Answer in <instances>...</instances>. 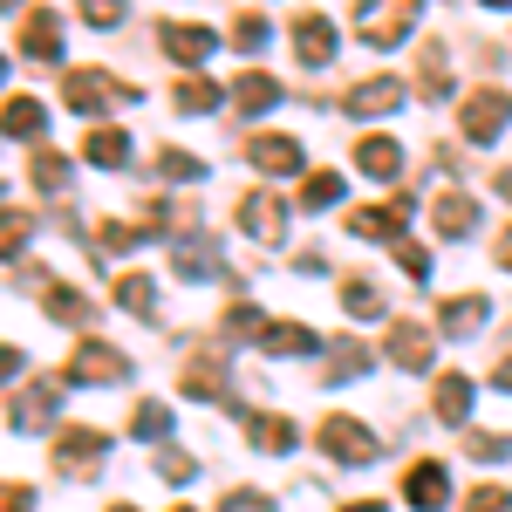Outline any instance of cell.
Listing matches in <instances>:
<instances>
[{
  "label": "cell",
  "mask_w": 512,
  "mask_h": 512,
  "mask_svg": "<svg viewBox=\"0 0 512 512\" xmlns=\"http://www.w3.org/2000/svg\"><path fill=\"white\" fill-rule=\"evenodd\" d=\"M294 48L308 69H328L335 62V21L328 14H294Z\"/></svg>",
  "instance_id": "10"
},
{
  "label": "cell",
  "mask_w": 512,
  "mask_h": 512,
  "mask_svg": "<svg viewBox=\"0 0 512 512\" xmlns=\"http://www.w3.org/2000/svg\"><path fill=\"white\" fill-rule=\"evenodd\" d=\"M21 55H28V62H62V21H55L48 7H35V14L21 21Z\"/></svg>",
  "instance_id": "11"
},
{
  "label": "cell",
  "mask_w": 512,
  "mask_h": 512,
  "mask_svg": "<svg viewBox=\"0 0 512 512\" xmlns=\"http://www.w3.org/2000/svg\"><path fill=\"white\" fill-rule=\"evenodd\" d=\"M82 14H89L96 28H117V21H123V0H82Z\"/></svg>",
  "instance_id": "43"
},
{
  "label": "cell",
  "mask_w": 512,
  "mask_h": 512,
  "mask_svg": "<svg viewBox=\"0 0 512 512\" xmlns=\"http://www.w3.org/2000/svg\"><path fill=\"white\" fill-rule=\"evenodd\" d=\"M417 89H424V96H444V89H451V62H444V48H424V62H417Z\"/></svg>",
  "instance_id": "30"
},
{
  "label": "cell",
  "mask_w": 512,
  "mask_h": 512,
  "mask_svg": "<svg viewBox=\"0 0 512 512\" xmlns=\"http://www.w3.org/2000/svg\"><path fill=\"white\" fill-rule=\"evenodd\" d=\"M246 164H260L267 178H294L301 171V144L294 137H253L246 144Z\"/></svg>",
  "instance_id": "15"
},
{
  "label": "cell",
  "mask_w": 512,
  "mask_h": 512,
  "mask_svg": "<svg viewBox=\"0 0 512 512\" xmlns=\"http://www.w3.org/2000/svg\"><path fill=\"white\" fill-rule=\"evenodd\" d=\"M246 437H253L260 451H274V458H280V451H294V437H301V431H294L287 417H267V410H253V417H246Z\"/></svg>",
  "instance_id": "24"
},
{
  "label": "cell",
  "mask_w": 512,
  "mask_h": 512,
  "mask_svg": "<svg viewBox=\"0 0 512 512\" xmlns=\"http://www.w3.org/2000/svg\"><path fill=\"white\" fill-rule=\"evenodd\" d=\"M110 512H137V506H110Z\"/></svg>",
  "instance_id": "53"
},
{
  "label": "cell",
  "mask_w": 512,
  "mask_h": 512,
  "mask_svg": "<svg viewBox=\"0 0 512 512\" xmlns=\"http://www.w3.org/2000/svg\"><path fill=\"white\" fill-rule=\"evenodd\" d=\"M499 192H506V198H512V171H499Z\"/></svg>",
  "instance_id": "50"
},
{
  "label": "cell",
  "mask_w": 512,
  "mask_h": 512,
  "mask_svg": "<svg viewBox=\"0 0 512 512\" xmlns=\"http://www.w3.org/2000/svg\"><path fill=\"white\" fill-rule=\"evenodd\" d=\"M403 96H410V89L396 76H376V82H355L349 96H342V110H349V117H390Z\"/></svg>",
  "instance_id": "9"
},
{
  "label": "cell",
  "mask_w": 512,
  "mask_h": 512,
  "mask_svg": "<svg viewBox=\"0 0 512 512\" xmlns=\"http://www.w3.org/2000/svg\"><path fill=\"white\" fill-rule=\"evenodd\" d=\"M403 499H410L417 512H444V499H451L444 465H410V472H403Z\"/></svg>",
  "instance_id": "13"
},
{
  "label": "cell",
  "mask_w": 512,
  "mask_h": 512,
  "mask_svg": "<svg viewBox=\"0 0 512 512\" xmlns=\"http://www.w3.org/2000/svg\"><path fill=\"white\" fill-rule=\"evenodd\" d=\"M41 103L35 96H7V137H41Z\"/></svg>",
  "instance_id": "28"
},
{
  "label": "cell",
  "mask_w": 512,
  "mask_h": 512,
  "mask_svg": "<svg viewBox=\"0 0 512 512\" xmlns=\"http://www.w3.org/2000/svg\"><path fill=\"white\" fill-rule=\"evenodd\" d=\"M478 226V198L472 192H458V185H451V192H437V233L444 239H465Z\"/></svg>",
  "instance_id": "18"
},
{
  "label": "cell",
  "mask_w": 512,
  "mask_h": 512,
  "mask_svg": "<svg viewBox=\"0 0 512 512\" xmlns=\"http://www.w3.org/2000/svg\"><path fill=\"white\" fill-rule=\"evenodd\" d=\"M233 41H239V48H267V21H260V14H239Z\"/></svg>",
  "instance_id": "42"
},
{
  "label": "cell",
  "mask_w": 512,
  "mask_h": 512,
  "mask_svg": "<svg viewBox=\"0 0 512 512\" xmlns=\"http://www.w3.org/2000/svg\"><path fill=\"white\" fill-rule=\"evenodd\" d=\"M55 403H62V383H55V376L35 383V390H14V403H7V431H41V424L55 417Z\"/></svg>",
  "instance_id": "7"
},
{
  "label": "cell",
  "mask_w": 512,
  "mask_h": 512,
  "mask_svg": "<svg viewBox=\"0 0 512 512\" xmlns=\"http://www.w3.org/2000/svg\"><path fill=\"white\" fill-rule=\"evenodd\" d=\"M171 512H192V506H171Z\"/></svg>",
  "instance_id": "54"
},
{
  "label": "cell",
  "mask_w": 512,
  "mask_h": 512,
  "mask_svg": "<svg viewBox=\"0 0 512 512\" xmlns=\"http://www.w3.org/2000/svg\"><path fill=\"white\" fill-rule=\"evenodd\" d=\"M35 185H41L48 198H55V192H69V158H55V151H41V158H35Z\"/></svg>",
  "instance_id": "34"
},
{
  "label": "cell",
  "mask_w": 512,
  "mask_h": 512,
  "mask_svg": "<svg viewBox=\"0 0 512 512\" xmlns=\"http://www.w3.org/2000/svg\"><path fill=\"white\" fill-rule=\"evenodd\" d=\"M21 233H28V226H21V212H7V226H0V239H7V260H21Z\"/></svg>",
  "instance_id": "46"
},
{
  "label": "cell",
  "mask_w": 512,
  "mask_h": 512,
  "mask_svg": "<svg viewBox=\"0 0 512 512\" xmlns=\"http://www.w3.org/2000/svg\"><path fill=\"white\" fill-rule=\"evenodd\" d=\"M158 472L171 478V485H185V478H192V458H185V451H158Z\"/></svg>",
  "instance_id": "44"
},
{
  "label": "cell",
  "mask_w": 512,
  "mask_h": 512,
  "mask_svg": "<svg viewBox=\"0 0 512 512\" xmlns=\"http://www.w3.org/2000/svg\"><path fill=\"white\" fill-rule=\"evenodd\" d=\"M185 396H205V403L226 396V355L219 349H198L192 362H185Z\"/></svg>",
  "instance_id": "16"
},
{
  "label": "cell",
  "mask_w": 512,
  "mask_h": 512,
  "mask_svg": "<svg viewBox=\"0 0 512 512\" xmlns=\"http://www.w3.org/2000/svg\"><path fill=\"white\" fill-rule=\"evenodd\" d=\"M355 171H369V178H396V171H403V151H396L390 137H369V144H355Z\"/></svg>",
  "instance_id": "26"
},
{
  "label": "cell",
  "mask_w": 512,
  "mask_h": 512,
  "mask_svg": "<svg viewBox=\"0 0 512 512\" xmlns=\"http://www.w3.org/2000/svg\"><path fill=\"white\" fill-rule=\"evenodd\" d=\"M321 451L328 458H342V465H376V437H369V424H355V417H328L321 424Z\"/></svg>",
  "instance_id": "5"
},
{
  "label": "cell",
  "mask_w": 512,
  "mask_h": 512,
  "mask_svg": "<svg viewBox=\"0 0 512 512\" xmlns=\"http://www.w3.org/2000/svg\"><path fill=\"white\" fill-rule=\"evenodd\" d=\"M465 512H512V492L506 485H478L472 499H465Z\"/></svg>",
  "instance_id": "41"
},
{
  "label": "cell",
  "mask_w": 512,
  "mask_h": 512,
  "mask_svg": "<svg viewBox=\"0 0 512 512\" xmlns=\"http://www.w3.org/2000/svg\"><path fill=\"white\" fill-rule=\"evenodd\" d=\"M62 96H69L76 117H103L110 103H130L137 89H130V82H110L103 69H69V76H62Z\"/></svg>",
  "instance_id": "2"
},
{
  "label": "cell",
  "mask_w": 512,
  "mask_h": 512,
  "mask_svg": "<svg viewBox=\"0 0 512 512\" xmlns=\"http://www.w3.org/2000/svg\"><path fill=\"white\" fill-rule=\"evenodd\" d=\"M239 226L260 239V246H280L287 239V205H280L274 192H253V198H239Z\"/></svg>",
  "instance_id": "8"
},
{
  "label": "cell",
  "mask_w": 512,
  "mask_h": 512,
  "mask_svg": "<svg viewBox=\"0 0 512 512\" xmlns=\"http://www.w3.org/2000/svg\"><path fill=\"white\" fill-rule=\"evenodd\" d=\"M376 355L362 349V342H335V355H328V369H321V383H349V376H362Z\"/></svg>",
  "instance_id": "27"
},
{
  "label": "cell",
  "mask_w": 512,
  "mask_h": 512,
  "mask_svg": "<svg viewBox=\"0 0 512 512\" xmlns=\"http://www.w3.org/2000/svg\"><path fill=\"white\" fill-rule=\"evenodd\" d=\"M390 362H396V369H431V328L396 321V328H390Z\"/></svg>",
  "instance_id": "17"
},
{
  "label": "cell",
  "mask_w": 512,
  "mask_h": 512,
  "mask_svg": "<svg viewBox=\"0 0 512 512\" xmlns=\"http://www.w3.org/2000/svg\"><path fill=\"white\" fill-rule=\"evenodd\" d=\"M69 376H76V383H96V390H110V383H130V355L110 349V342H96V335H82L76 355H69Z\"/></svg>",
  "instance_id": "3"
},
{
  "label": "cell",
  "mask_w": 512,
  "mask_h": 512,
  "mask_svg": "<svg viewBox=\"0 0 512 512\" xmlns=\"http://www.w3.org/2000/svg\"><path fill=\"white\" fill-rule=\"evenodd\" d=\"M485 7H512V0H485Z\"/></svg>",
  "instance_id": "52"
},
{
  "label": "cell",
  "mask_w": 512,
  "mask_h": 512,
  "mask_svg": "<svg viewBox=\"0 0 512 512\" xmlns=\"http://www.w3.org/2000/svg\"><path fill=\"white\" fill-rule=\"evenodd\" d=\"M260 349H267V355H308V349H315V328H301V321H267Z\"/></svg>",
  "instance_id": "25"
},
{
  "label": "cell",
  "mask_w": 512,
  "mask_h": 512,
  "mask_svg": "<svg viewBox=\"0 0 512 512\" xmlns=\"http://www.w3.org/2000/svg\"><path fill=\"white\" fill-rule=\"evenodd\" d=\"M171 103H178L185 117H205V110L219 103V89H212V82H205V76H185V82H178V96H171Z\"/></svg>",
  "instance_id": "32"
},
{
  "label": "cell",
  "mask_w": 512,
  "mask_h": 512,
  "mask_svg": "<svg viewBox=\"0 0 512 512\" xmlns=\"http://www.w3.org/2000/svg\"><path fill=\"white\" fill-rule=\"evenodd\" d=\"M35 294H41V308H48L55 321H69V328H82V321L96 315L89 294H76V287H62V280H48V274H35Z\"/></svg>",
  "instance_id": "12"
},
{
  "label": "cell",
  "mask_w": 512,
  "mask_h": 512,
  "mask_svg": "<svg viewBox=\"0 0 512 512\" xmlns=\"http://www.w3.org/2000/svg\"><path fill=\"white\" fill-rule=\"evenodd\" d=\"M123 158H130V137H123V130H96V137H89V164L117 171Z\"/></svg>",
  "instance_id": "33"
},
{
  "label": "cell",
  "mask_w": 512,
  "mask_h": 512,
  "mask_svg": "<svg viewBox=\"0 0 512 512\" xmlns=\"http://www.w3.org/2000/svg\"><path fill=\"white\" fill-rule=\"evenodd\" d=\"M164 48H171V62L198 69V62L212 55V28H185V21H171V28H164Z\"/></svg>",
  "instance_id": "20"
},
{
  "label": "cell",
  "mask_w": 512,
  "mask_h": 512,
  "mask_svg": "<svg viewBox=\"0 0 512 512\" xmlns=\"http://www.w3.org/2000/svg\"><path fill=\"white\" fill-rule=\"evenodd\" d=\"M233 103L246 110V117H260V110H274V103H280V82L260 76V69H246V76L233 82Z\"/></svg>",
  "instance_id": "22"
},
{
  "label": "cell",
  "mask_w": 512,
  "mask_h": 512,
  "mask_svg": "<svg viewBox=\"0 0 512 512\" xmlns=\"http://www.w3.org/2000/svg\"><path fill=\"white\" fill-rule=\"evenodd\" d=\"M226 335H233V342H260V335H267V315H260L253 301H233V308H226Z\"/></svg>",
  "instance_id": "29"
},
{
  "label": "cell",
  "mask_w": 512,
  "mask_h": 512,
  "mask_svg": "<svg viewBox=\"0 0 512 512\" xmlns=\"http://www.w3.org/2000/svg\"><path fill=\"white\" fill-rule=\"evenodd\" d=\"M158 171L171 178V185H185V178H205V164L185 158V151H158Z\"/></svg>",
  "instance_id": "40"
},
{
  "label": "cell",
  "mask_w": 512,
  "mask_h": 512,
  "mask_svg": "<svg viewBox=\"0 0 512 512\" xmlns=\"http://www.w3.org/2000/svg\"><path fill=\"white\" fill-rule=\"evenodd\" d=\"M103 451H110L103 431H62L55 437V472L62 478H89L96 465H103Z\"/></svg>",
  "instance_id": "6"
},
{
  "label": "cell",
  "mask_w": 512,
  "mask_h": 512,
  "mask_svg": "<svg viewBox=\"0 0 512 512\" xmlns=\"http://www.w3.org/2000/svg\"><path fill=\"white\" fill-rule=\"evenodd\" d=\"M417 14H424V0H355V41L396 48V41H410Z\"/></svg>",
  "instance_id": "1"
},
{
  "label": "cell",
  "mask_w": 512,
  "mask_h": 512,
  "mask_svg": "<svg viewBox=\"0 0 512 512\" xmlns=\"http://www.w3.org/2000/svg\"><path fill=\"white\" fill-rule=\"evenodd\" d=\"M130 431L164 437V431H171V410H164V403H137V410H130Z\"/></svg>",
  "instance_id": "38"
},
{
  "label": "cell",
  "mask_w": 512,
  "mask_h": 512,
  "mask_svg": "<svg viewBox=\"0 0 512 512\" xmlns=\"http://www.w3.org/2000/svg\"><path fill=\"white\" fill-rule=\"evenodd\" d=\"M403 219H410V198H396V205H355V212H349V233L396 239V233H403Z\"/></svg>",
  "instance_id": "14"
},
{
  "label": "cell",
  "mask_w": 512,
  "mask_h": 512,
  "mask_svg": "<svg viewBox=\"0 0 512 512\" xmlns=\"http://www.w3.org/2000/svg\"><path fill=\"white\" fill-rule=\"evenodd\" d=\"M117 301L130 308V315H151V308H158V287H151V274H123V280H117Z\"/></svg>",
  "instance_id": "31"
},
{
  "label": "cell",
  "mask_w": 512,
  "mask_h": 512,
  "mask_svg": "<svg viewBox=\"0 0 512 512\" xmlns=\"http://www.w3.org/2000/svg\"><path fill=\"white\" fill-rule=\"evenodd\" d=\"M499 390H512V355H506V362H499Z\"/></svg>",
  "instance_id": "48"
},
{
  "label": "cell",
  "mask_w": 512,
  "mask_h": 512,
  "mask_svg": "<svg viewBox=\"0 0 512 512\" xmlns=\"http://www.w3.org/2000/svg\"><path fill=\"white\" fill-rule=\"evenodd\" d=\"M506 123H512V96L506 89H478V96H465V110H458V130H465L472 144H492Z\"/></svg>",
  "instance_id": "4"
},
{
  "label": "cell",
  "mask_w": 512,
  "mask_h": 512,
  "mask_svg": "<svg viewBox=\"0 0 512 512\" xmlns=\"http://www.w3.org/2000/svg\"><path fill=\"white\" fill-rule=\"evenodd\" d=\"M499 260H506V267H512V233H506V239H499Z\"/></svg>",
  "instance_id": "49"
},
{
  "label": "cell",
  "mask_w": 512,
  "mask_h": 512,
  "mask_svg": "<svg viewBox=\"0 0 512 512\" xmlns=\"http://www.w3.org/2000/svg\"><path fill=\"white\" fill-rule=\"evenodd\" d=\"M342 308H349V315H383V294H376L369 280H342Z\"/></svg>",
  "instance_id": "36"
},
{
  "label": "cell",
  "mask_w": 512,
  "mask_h": 512,
  "mask_svg": "<svg viewBox=\"0 0 512 512\" xmlns=\"http://www.w3.org/2000/svg\"><path fill=\"white\" fill-rule=\"evenodd\" d=\"M437 321H444V335H478V321H485V294H451V301L437 308Z\"/></svg>",
  "instance_id": "23"
},
{
  "label": "cell",
  "mask_w": 512,
  "mask_h": 512,
  "mask_svg": "<svg viewBox=\"0 0 512 512\" xmlns=\"http://www.w3.org/2000/svg\"><path fill=\"white\" fill-rule=\"evenodd\" d=\"M0 512H35V492H28V485H7V499H0Z\"/></svg>",
  "instance_id": "47"
},
{
  "label": "cell",
  "mask_w": 512,
  "mask_h": 512,
  "mask_svg": "<svg viewBox=\"0 0 512 512\" xmlns=\"http://www.w3.org/2000/svg\"><path fill=\"white\" fill-rule=\"evenodd\" d=\"M396 267H403L410 287H417V280H431V253H424V246H410V239H396Z\"/></svg>",
  "instance_id": "39"
},
{
  "label": "cell",
  "mask_w": 512,
  "mask_h": 512,
  "mask_svg": "<svg viewBox=\"0 0 512 512\" xmlns=\"http://www.w3.org/2000/svg\"><path fill=\"white\" fill-rule=\"evenodd\" d=\"M219 512H274V499H267V492H233Z\"/></svg>",
  "instance_id": "45"
},
{
  "label": "cell",
  "mask_w": 512,
  "mask_h": 512,
  "mask_svg": "<svg viewBox=\"0 0 512 512\" xmlns=\"http://www.w3.org/2000/svg\"><path fill=\"white\" fill-rule=\"evenodd\" d=\"M335 198H342V178H335V171H315V178H308V192H301V205L321 212V205H335Z\"/></svg>",
  "instance_id": "37"
},
{
  "label": "cell",
  "mask_w": 512,
  "mask_h": 512,
  "mask_svg": "<svg viewBox=\"0 0 512 512\" xmlns=\"http://www.w3.org/2000/svg\"><path fill=\"white\" fill-rule=\"evenodd\" d=\"M342 512H383V506H342Z\"/></svg>",
  "instance_id": "51"
},
{
  "label": "cell",
  "mask_w": 512,
  "mask_h": 512,
  "mask_svg": "<svg viewBox=\"0 0 512 512\" xmlns=\"http://www.w3.org/2000/svg\"><path fill=\"white\" fill-rule=\"evenodd\" d=\"M178 274L185 280H219V246H212L205 233L178 239Z\"/></svg>",
  "instance_id": "21"
},
{
  "label": "cell",
  "mask_w": 512,
  "mask_h": 512,
  "mask_svg": "<svg viewBox=\"0 0 512 512\" xmlns=\"http://www.w3.org/2000/svg\"><path fill=\"white\" fill-rule=\"evenodd\" d=\"M465 451L485 458V465H499V458H512V437L506 431H472V437H465Z\"/></svg>",
  "instance_id": "35"
},
{
  "label": "cell",
  "mask_w": 512,
  "mask_h": 512,
  "mask_svg": "<svg viewBox=\"0 0 512 512\" xmlns=\"http://www.w3.org/2000/svg\"><path fill=\"white\" fill-rule=\"evenodd\" d=\"M437 417H444V424H465V417H472V376H465V369L437 376Z\"/></svg>",
  "instance_id": "19"
}]
</instances>
